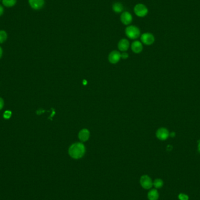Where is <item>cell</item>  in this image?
Masks as SVG:
<instances>
[{
    "label": "cell",
    "instance_id": "23",
    "mask_svg": "<svg viewBox=\"0 0 200 200\" xmlns=\"http://www.w3.org/2000/svg\"><path fill=\"white\" fill-rule=\"evenodd\" d=\"M2 48H1V46H0V58L2 56Z\"/></svg>",
    "mask_w": 200,
    "mask_h": 200
},
{
    "label": "cell",
    "instance_id": "7",
    "mask_svg": "<svg viewBox=\"0 0 200 200\" xmlns=\"http://www.w3.org/2000/svg\"><path fill=\"white\" fill-rule=\"evenodd\" d=\"M29 5L34 10L42 9L45 5V0H28Z\"/></svg>",
    "mask_w": 200,
    "mask_h": 200
},
{
    "label": "cell",
    "instance_id": "2",
    "mask_svg": "<svg viewBox=\"0 0 200 200\" xmlns=\"http://www.w3.org/2000/svg\"><path fill=\"white\" fill-rule=\"evenodd\" d=\"M125 33L127 37L131 39H136L139 37L141 31L139 28L135 25H130L125 29Z\"/></svg>",
    "mask_w": 200,
    "mask_h": 200
},
{
    "label": "cell",
    "instance_id": "9",
    "mask_svg": "<svg viewBox=\"0 0 200 200\" xmlns=\"http://www.w3.org/2000/svg\"><path fill=\"white\" fill-rule=\"evenodd\" d=\"M121 59V54L116 50L111 52L108 56V60L112 64L117 63Z\"/></svg>",
    "mask_w": 200,
    "mask_h": 200
},
{
    "label": "cell",
    "instance_id": "21",
    "mask_svg": "<svg viewBox=\"0 0 200 200\" xmlns=\"http://www.w3.org/2000/svg\"><path fill=\"white\" fill-rule=\"evenodd\" d=\"M128 56H129V55H128V54L127 53L124 52L123 53H122V54H121V58L124 59H127V58L128 57Z\"/></svg>",
    "mask_w": 200,
    "mask_h": 200
},
{
    "label": "cell",
    "instance_id": "22",
    "mask_svg": "<svg viewBox=\"0 0 200 200\" xmlns=\"http://www.w3.org/2000/svg\"><path fill=\"white\" fill-rule=\"evenodd\" d=\"M4 101H3V100L1 98H0V110L3 108V106H4Z\"/></svg>",
    "mask_w": 200,
    "mask_h": 200
},
{
    "label": "cell",
    "instance_id": "4",
    "mask_svg": "<svg viewBox=\"0 0 200 200\" xmlns=\"http://www.w3.org/2000/svg\"><path fill=\"white\" fill-rule=\"evenodd\" d=\"M140 184L145 190H149L153 187L152 179L148 175H143L140 179Z\"/></svg>",
    "mask_w": 200,
    "mask_h": 200
},
{
    "label": "cell",
    "instance_id": "10",
    "mask_svg": "<svg viewBox=\"0 0 200 200\" xmlns=\"http://www.w3.org/2000/svg\"><path fill=\"white\" fill-rule=\"evenodd\" d=\"M90 136V131L87 129H83L78 133V138L81 142H86Z\"/></svg>",
    "mask_w": 200,
    "mask_h": 200
},
{
    "label": "cell",
    "instance_id": "19",
    "mask_svg": "<svg viewBox=\"0 0 200 200\" xmlns=\"http://www.w3.org/2000/svg\"><path fill=\"white\" fill-rule=\"evenodd\" d=\"M11 116V112L9 111H7L4 113V117L5 119H9Z\"/></svg>",
    "mask_w": 200,
    "mask_h": 200
},
{
    "label": "cell",
    "instance_id": "1",
    "mask_svg": "<svg viewBox=\"0 0 200 200\" xmlns=\"http://www.w3.org/2000/svg\"><path fill=\"white\" fill-rule=\"evenodd\" d=\"M85 153V146L80 142L72 144L68 149V154L74 159H80L82 158L84 156Z\"/></svg>",
    "mask_w": 200,
    "mask_h": 200
},
{
    "label": "cell",
    "instance_id": "13",
    "mask_svg": "<svg viewBox=\"0 0 200 200\" xmlns=\"http://www.w3.org/2000/svg\"><path fill=\"white\" fill-rule=\"evenodd\" d=\"M159 194L157 189H152L148 193V198L149 200H158Z\"/></svg>",
    "mask_w": 200,
    "mask_h": 200
},
{
    "label": "cell",
    "instance_id": "14",
    "mask_svg": "<svg viewBox=\"0 0 200 200\" xmlns=\"http://www.w3.org/2000/svg\"><path fill=\"white\" fill-rule=\"evenodd\" d=\"M113 10L116 13H121L124 10V6L122 4L119 2H115L113 5Z\"/></svg>",
    "mask_w": 200,
    "mask_h": 200
},
{
    "label": "cell",
    "instance_id": "6",
    "mask_svg": "<svg viewBox=\"0 0 200 200\" xmlns=\"http://www.w3.org/2000/svg\"><path fill=\"white\" fill-rule=\"evenodd\" d=\"M156 137L160 141L166 140L170 136L169 131L165 128H160L156 132Z\"/></svg>",
    "mask_w": 200,
    "mask_h": 200
},
{
    "label": "cell",
    "instance_id": "3",
    "mask_svg": "<svg viewBox=\"0 0 200 200\" xmlns=\"http://www.w3.org/2000/svg\"><path fill=\"white\" fill-rule=\"evenodd\" d=\"M134 12L139 17H144L148 14V9L143 4H138L134 7Z\"/></svg>",
    "mask_w": 200,
    "mask_h": 200
},
{
    "label": "cell",
    "instance_id": "17",
    "mask_svg": "<svg viewBox=\"0 0 200 200\" xmlns=\"http://www.w3.org/2000/svg\"><path fill=\"white\" fill-rule=\"evenodd\" d=\"M8 37L7 33L4 30H0V43H2L6 41Z\"/></svg>",
    "mask_w": 200,
    "mask_h": 200
},
{
    "label": "cell",
    "instance_id": "5",
    "mask_svg": "<svg viewBox=\"0 0 200 200\" xmlns=\"http://www.w3.org/2000/svg\"><path fill=\"white\" fill-rule=\"evenodd\" d=\"M141 39L143 44L146 45H151L154 42V37L151 33H144L141 37Z\"/></svg>",
    "mask_w": 200,
    "mask_h": 200
},
{
    "label": "cell",
    "instance_id": "15",
    "mask_svg": "<svg viewBox=\"0 0 200 200\" xmlns=\"http://www.w3.org/2000/svg\"><path fill=\"white\" fill-rule=\"evenodd\" d=\"M17 0H2V5L7 8H11L15 6L17 4Z\"/></svg>",
    "mask_w": 200,
    "mask_h": 200
},
{
    "label": "cell",
    "instance_id": "20",
    "mask_svg": "<svg viewBox=\"0 0 200 200\" xmlns=\"http://www.w3.org/2000/svg\"><path fill=\"white\" fill-rule=\"evenodd\" d=\"M4 8L2 5H0V17L4 14Z\"/></svg>",
    "mask_w": 200,
    "mask_h": 200
},
{
    "label": "cell",
    "instance_id": "24",
    "mask_svg": "<svg viewBox=\"0 0 200 200\" xmlns=\"http://www.w3.org/2000/svg\"><path fill=\"white\" fill-rule=\"evenodd\" d=\"M1 1V0H0V1Z\"/></svg>",
    "mask_w": 200,
    "mask_h": 200
},
{
    "label": "cell",
    "instance_id": "16",
    "mask_svg": "<svg viewBox=\"0 0 200 200\" xmlns=\"http://www.w3.org/2000/svg\"><path fill=\"white\" fill-rule=\"evenodd\" d=\"M163 181L160 179H156L153 181V186H154L156 189H161L163 186Z\"/></svg>",
    "mask_w": 200,
    "mask_h": 200
},
{
    "label": "cell",
    "instance_id": "8",
    "mask_svg": "<svg viewBox=\"0 0 200 200\" xmlns=\"http://www.w3.org/2000/svg\"><path fill=\"white\" fill-rule=\"evenodd\" d=\"M133 18L131 14L128 11H124L121 15V21L122 23L125 25H128L132 22Z\"/></svg>",
    "mask_w": 200,
    "mask_h": 200
},
{
    "label": "cell",
    "instance_id": "18",
    "mask_svg": "<svg viewBox=\"0 0 200 200\" xmlns=\"http://www.w3.org/2000/svg\"><path fill=\"white\" fill-rule=\"evenodd\" d=\"M179 199L180 200H189V197L187 195L183 194V193H180L179 194Z\"/></svg>",
    "mask_w": 200,
    "mask_h": 200
},
{
    "label": "cell",
    "instance_id": "12",
    "mask_svg": "<svg viewBox=\"0 0 200 200\" xmlns=\"http://www.w3.org/2000/svg\"><path fill=\"white\" fill-rule=\"evenodd\" d=\"M129 47V42L126 39H122L118 44V48L122 52L126 51Z\"/></svg>",
    "mask_w": 200,
    "mask_h": 200
},
{
    "label": "cell",
    "instance_id": "11",
    "mask_svg": "<svg viewBox=\"0 0 200 200\" xmlns=\"http://www.w3.org/2000/svg\"><path fill=\"white\" fill-rule=\"evenodd\" d=\"M131 49L134 53H139L143 50L142 43L138 40L134 41L131 45Z\"/></svg>",
    "mask_w": 200,
    "mask_h": 200
}]
</instances>
